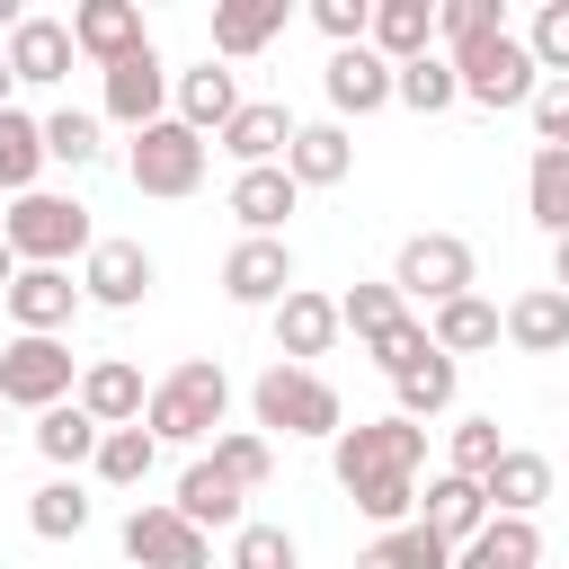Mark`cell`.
<instances>
[{
  "mask_svg": "<svg viewBox=\"0 0 569 569\" xmlns=\"http://www.w3.org/2000/svg\"><path fill=\"white\" fill-rule=\"evenodd\" d=\"M329 471L356 498V516L373 533H400L418 516V471H427V427L409 418H356L329 436Z\"/></svg>",
  "mask_w": 569,
  "mask_h": 569,
  "instance_id": "cell-1",
  "label": "cell"
},
{
  "mask_svg": "<svg viewBox=\"0 0 569 569\" xmlns=\"http://www.w3.org/2000/svg\"><path fill=\"white\" fill-rule=\"evenodd\" d=\"M249 427L267 445H329L347 427V400H338V382L320 365H267L249 382Z\"/></svg>",
  "mask_w": 569,
  "mask_h": 569,
  "instance_id": "cell-2",
  "label": "cell"
},
{
  "mask_svg": "<svg viewBox=\"0 0 569 569\" xmlns=\"http://www.w3.org/2000/svg\"><path fill=\"white\" fill-rule=\"evenodd\" d=\"M142 427H151V445H213L231 427V373H222V356L169 365L151 382V400H142Z\"/></svg>",
  "mask_w": 569,
  "mask_h": 569,
  "instance_id": "cell-3",
  "label": "cell"
},
{
  "mask_svg": "<svg viewBox=\"0 0 569 569\" xmlns=\"http://www.w3.org/2000/svg\"><path fill=\"white\" fill-rule=\"evenodd\" d=\"M0 240H9L18 267H71V258L98 249V222H89V204L71 187H27V196H9Z\"/></svg>",
  "mask_w": 569,
  "mask_h": 569,
  "instance_id": "cell-4",
  "label": "cell"
},
{
  "mask_svg": "<svg viewBox=\"0 0 569 569\" xmlns=\"http://www.w3.org/2000/svg\"><path fill=\"white\" fill-rule=\"evenodd\" d=\"M445 62H453V80H462V107H480V116H516V107H533V89H542V71H533V53H525L516 27H480V36L453 44Z\"/></svg>",
  "mask_w": 569,
  "mask_h": 569,
  "instance_id": "cell-5",
  "label": "cell"
},
{
  "mask_svg": "<svg viewBox=\"0 0 569 569\" xmlns=\"http://www.w3.org/2000/svg\"><path fill=\"white\" fill-rule=\"evenodd\" d=\"M204 160H213V142H204V133H187L178 116H160V124H142V133H124V178H133V196L187 204V196L204 187Z\"/></svg>",
  "mask_w": 569,
  "mask_h": 569,
  "instance_id": "cell-6",
  "label": "cell"
},
{
  "mask_svg": "<svg viewBox=\"0 0 569 569\" xmlns=\"http://www.w3.org/2000/svg\"><path fill=\"white\" fill-rule=\"evenodd\" d=\"M391 293L400 302H453V293H480V258L462 231H409L400 258H391Z\"/></svg>",
  "mask_w": 569,
  "mask_h": 569,
  "instance_id": "cell-7",
  "label": "cell"
},
{
  "mask_svg": "<svg viewBox=\"0 0 569 569\" xmlns=\"http://www.w3.org/2000/svg\"><path fill=\"white\" fill-rule=\"evenodd\" d=\"M71 382H80V356H71V338H18L9 329V347H0V409H62L71 400Z\"/></svg>",
  "mask_w": 569,
  "mask_h": 569,
  "instance_id": "cell-8",
  "label": "cell"
},
{
  "mask_svg": "<svg viewBox=\"0 0 569 569\" xmlns=\"http://www.w3.org/2000/svg\"><path fill=\"white\" fill-rule=\"evenodd\" d=\"M116 542H124V569H213V533H196V525H187L169 498L124 507Z\"/></svg>",
  "mask_w": 569,
  "mask_h": 569,
  "instance_id": "cell-9",
  "label": "cell"
},
{
  "mask_svg": "<svg viewBox=\"0 0 569 569\" xmlns=\"http://www.w3.org/2000/svg\"><path fill=\"white\" fill-rule=\"evenodd\" d=\"M160 116H169V62H160V44H142V53H124V62L98 71V124L142 133Z\"/></svg>",
  "mask_w": 569,
  "mask_h": 569,
  "instance_id": "cell-10",
  "label": "cell"
},
{
  "mask_svg": "<svg viewBox=\"0 0 569 569\" xmlns=\"http://www.w3.org/2000/svg\"><path fill=\"white\" fill-rule=\"evenodd\" d=\"M0 311H9L18 338H62L89 302H80V276H71V267H18L9 293H0Z\"/></svg>",
  "mask_w": 569,
  "mask_h": 569,
  "instance_id": "cell-11",
  "label": "cell"
},
{
  "mask_svg": "<svg viewBox=\"0 0 569 569\" xmlns=\"http://www.w3.org/2000/svg\"><path fill=\"white\" fill-rule=\"evenodd\" d=\"M151 284H160V267H151V249H142V240L98 231V249L80 258V302H89V311H133Z\"/></svg>",
  "mask_w": 569,
  "mask_h": 569,
  "instance_id": "cell-12",
  "label": "cell"
},
{
  "mask_svg": "<svg viewBox=\"0 0 569 569\" xmlns=\"http://www.w3.org/2000/svg\"><path fill=\"white\" fill-rule=\"evenodd\" d=\"M320 98H329V116L356 133L365 116H382V107H391V62H382L373 44H338V53L320 62Z\"/></svg>",
  "mask_w": 569,
  "mask_h": 569,
  "instance_id": "cell-13",
  "label": "cell"
},
{
  "mask_svg": "<svg viewBox=\"0 0 569 569\" xmlns=\"http://www.w3.org/2000/svg\"><path fill=\"white\" fill-rule=\"evenodd\" d=\"M169 116H178L187 133H204V142H213V133L240 116V71H231V62H213V53H204V62H187V71H169Z\"/></svg>",
  "mask_w": 569,
  "mask_h": 569,
  "instance_id": "cell-14",
  "label": "cell"
},
{
  "mask_svg": "<svg viewBox=\"0 0 569 569\" xmlns=\"http://www.w3.org/2000/svg\"><path fill=\"white\" fill-rule=\"evenodd\" d=\"M293 284H302V276H293V240H231V258H222V293H231L240 311H276Z\"/></svg>",
  "mask_w": 569,
  "mask_h": 569,
  "instance_id": "cell-15",
  "label": "cell"
},
{
  "mask_svg": "<svg viewBox=\"0 0 569 569\" xmlns=\"http://www.w3.org/2000/svg\"><path fill=\"white\" fill-rule=\"evenodd\" d=\"M267 329H276V365H311V356H329L347 329H338V293H320V284H293L276 311H267Z\"/></svg>",
  "mask_w": 569,
  "mask_h": 569,
  "instance_id": "cell-16",
  "label": "cell"
},
{
  "mask_svg": "<svg viewBox=\"0 0 569 569\" xmlns=\"http://www.w3.org/2000/svg\"><path fill=\"white\" fill-rule=\"evenodd\" d=\"M231 222H240V240H284V222L302 213V187L284 178V160L276 169H231Z\"/></svg>",
  "mask_w": 569,
  "mask_h": 569,
  "instance_id": "cell-17",
  "label": "cell"
},
{
  "mask_svg": "<svg viewBox=\"0 0 569 569\" xmlns=\"http://www.w3.org/2000/svg\"><path fill=\"white\" fill-rule=\"evenodd\" d=\"M71 400H80L98 427H142V400H151V382H142V365H133V356H80V382H71Z\"/></svg>",
  "mask_w": 569,
  "mask_h": 569,
  "instance_id": "cell-18",
  "label": "cell"
},
{
  "mask_svg": "<svg viewBox=\"0 0 569 569\" xmlns=\"http://www.w3.org/2000/svg\"><path fill=\"white\" fill-rule=\"evenodd\" d=\"M169 507H178L196 533H240V525H249V489H240L231 471H213V453H196V462L178 471Z\"/></svg>",
  "mask_w": 569,
  "mask_h": 569,
  "instance_id": "cell-19",
  "label": "cell"
},
{
  "mask_svg": "<svg viewBox=\"0 0 569 569\" xmlns=\"http://www.w3.org/2000/svg\"><path fill=\"white\" fill-rule=\"evenodd\" d=\"M151 44V27H142V0H80L71 9V53L80 62H124V53H142Z\"/></svg>",
  "mask_w": 569,
  "mask_h": 569,
  "instance_id": "cell-20",
  "label": "cell"
},
{
  "mask_svg": "<svg viewBox=\"0 0 569 569\" xmlns=\"http://www.w3.org/2000/svg\"><path fill=\"white\" fill-rule=\"evenodd\" d=\"M0 53H9V80H18V89H62L71 62H80V53H71V18H36V9L18 18V36H9Z\"/></svg>",
  "mask_w": 569,
  "mask_h": 569,
  "instance_id": "cell-21",
  "label": "cell"
},
{
  "mask_svg": "<svg viewBox=\"0 0 569 569\" xmlns=\"http://www.w3.org/2000/svg\"><path fill=\"white\" fill-rule=\"evenodd\" d=\"M293 124H302V116H284V98H240V116L213 133V151H222L231 169H276L284 142H293Z\"/></svg>",
  "mask_w": 569,
  "mask_h": 569,
  "instance_id": "cell-22",
  "label": "cell"
},
{
  "mask_svg": "<svg viewBox=\"0 0 569 569\" xmlns=\"http://www.w3.org/2000/svg\"><path fill=\"white\" fill-rule=\"evenodd\" d=\"M284 178L311 196V187H347L356 178V133L338 124V116H311V124H293V142H284Z\"/></svg>",
  "mask_w": 569,
  "mask_h": 569,
  "instance_id": "cell-23",
  "label": "cell"
},
{
  "mask_svg": "<svg viewBox=\"0 0 569 569\" xmlns=\"http://www.w3.org/2000/svg\"><path fill=\"white\" fill-rule=\"evenodd\" d=\"M498 329H507L516 356H569V293H560V284H525V293L498 311Z\"/></svg>",
  "mask_w": 569,
  "mask_h": 569,
  "instance_id": "cell-24",
  "label": "cell"
},
{
  "mask_svg": "<svg viewBox=\"0 0 569 569\" xmlns=\"http://www.w3.org/2000/svg\"><path fill=\"white\" fill-rule=\"evenodd\" d=\"M498 338H507V329H498V302H489V293H453V302L427 311V347L453 356V365H462V356H489Z\"/></svg>",
  "mask_w": 569,
  "mask_h": 569,
  "instance_id": "cell-25",
  "label": "cell"
},
{
  "mask_svg": "<svg viewBox=\"0 0 569 569\" xmlns=\"http://www.w3.org/2000/svg\"><path fill=\"white\" fill-rule=\"evenodd\" d=\"M480 498H489V516H542V507H551V453L507 445V453H498V471L480 480Z\"/></svg>",
  "mask_w": 569,
  "mask_h": 569,
  "instance_id": "cell-26",
  "label": "cell"
},
{
  "mask_svg": "<svg viewBox=\"0 0 569 569\" xmlns=\"http://www.w3.org/2000/svg\"><path fill=\"white\" fill-rule=\"evenodd\" d=\"M365 44H373L391 71H400V62H418V53H436V0H373Z\"/></svg>",
  "mask_w": 569,
  "mask_h": 569,
  "instance_id": "cell-27",
  "label": "cell"
},
{
  "mask_svg": "<svg viewBox=\"0 0 569 569\" xmlns=\"http://www.w3.org/2000/svg\"><path fill=\"white\" fill-rule=\"evenodd\" d=\"M418 525L436 533V542H471L480 525H489V498H480V480H453V471H436L427 489H418Z\"/></svg>",
  "mask_w": 569,
  "mask_h": 569,
  "instance_id": "cell-28",
  "label": "cell"
},
{
  "mask_svg": "<svg viewBox=\"0 0 569 569\" xmlns=\"http://www.w3.org/2000/svg\"><path fill=\"white\" fill-rule=\"evenodd\" d=\"M284 0H222L213 9V62H249V53H267L276 36H284Z\"/></svg>",
  "mask_w": 569,
  "mask_h": 569,
  "instance_id": "cell-29",
  "label": "cell"
},
{
  "mask_svg": "<svg viewBox=\"0 0 569 569\" xmlns=\"http://www.w3.org/2000/svg\"><path fill=\"white\" fill-rule=\"evenodd\" d=\"M453 569H542V525H533V516H489V525L453 551Z\"/></svg>",
  "mask_w": 569,
  "mask_h": 569,
  "instance_id": "cell-30",
  "label": "cell"
},
{
  "mask_svg": "<svg viewBox=\"0 0 569 569\" xmlns=\"http://www.w3.org/2000/svg\"><path fill=\"white\" fill-rule=\"evenodd\" d=\"M89 516H98V498H89L71 471H53L44 489H27V533H36V542H80Z\"/></svg>",
  "mask_w": 569,
  "mask_h": 569,
  "instance_id": "cell-31",
  "label": "cell"
},
{
  "mask_svg": "<svg viewBox=\"0 0 569 569\" xmlns=\"http://www.w3.org/2000/svg\"><path fill=\"white\" fill-rule=\"evenodd\" d=\"M98 436H107V427H98L80 400H62V409H44V418H36V453H44L53 471H71V480L98 462Z\"/></svg>",
  "mask_w": 569,
  "mask_h": 569,
  "instance_id": "cell-32",
  "label": "cell"
},
{
  "mask_svg": "<svg viewBox=\"0 0 569 569\" xmlns=\"http://www.w3.org/2000/svg\"><path fill=\"white\" fill-rule=\"evenodd\" d=\"M453 391H462V365H453V356H418V365L391 382V400H400L391 418L427 427V418H445V409H453Z\"/></svg>",
  "mask_w": 569,
  "mask_h": 569,
  "instance_id": "cell-33",
  "label": "cell"
},
{
  "mask_svg": "<svg viewBox=\"0 0 569 569\" xmlns=\"http://www.w3.org/2000/svg\"><path fill=\"white\" fill-rule=\"evenodd\" d=\"M27 187H44V116L0 107V196H27Z\"/></svg>",
  "mask_w": 569,
  "mask_h": 569,
  "instance_id": "cell-34",
  "label": "cell"
},
{
  "mask_svg": "<svg viewBox=\"0 0 569 569\" xmlns=\"http://www.w3.org/2000/svg\"><path fill=\"white\" fill-rule=\"evenodd\" d=\"M391 107H409V116H453V107H462V80H453V62H445V53H418V62H400V71H391Z\"/></svg>",
  "mask_w": 569,
  "mask_h": 569,
  "instance_id": "cell-35",
  "label": "cell"
},
{
  "mask_svg": "<svg viewBox=\"0 0 569 569\" xmlns=\"http://www.w3.org/2000/svg\"><path fill=\"white\" fill-rule=\"evenodd\" d=\"M151 471H160L151 427H107V436H98V462H89V480H98V489H142Z\"/></svg>",
  "mask_w": 569,
  "mask_h": 569,
  "instance_id": "cell-36",
  "label": "cell"
},
{
  "mask_svg": "<svg viewBox=\"0 0 569 569\" xmlns=\"http://www.w3.org/2000/svg\"><path fill=\"white\" fill-rule=\"evenodd\" d=\"M107 160V124L89 107H53L44 116V169H98Z\"/></svg>",
  "mask_w": 569,
  "mask_h": 569,
  "instance_id": "cell-37",
  "label": "cell"
},
{
  "mask_svg": "<svg viewBox=\"0 0 569 569\" xmlns=\"http://www.w3.org/2000/svg\"><path fill=\"white\" fill-rule=\"evenodd\" d=\"M525 213L551 240H569V151H542L533 142V160H525Z\"/></svg>",
  "mask_w": 569,
  "mask_h": 569,
  "instance_id": "cell-38",
  "label": "cell"
},
{
  "mask_svg": "<svg viewBox=\"0 0 569 569\" xmlns=\"http://www.w3.org/2000/svg\"><path fill=\"white\" fill-rule=\"evenodd\" d=\"M356 569H453V542H436V533L409 516L400 533H373V542L356 551Z\"/></svg>",
  "mask_w": 569,
  "mask_h": 569,
  "instance_id": "cell-39",
  "label": "cell"
},
{
  "mask_svg": "<svg viewBox=\"0 0 569 569\" xmlns=\"http://www.w3.org/2000/svg\"><path fill=\"white\" fill-rule=\"evenodd\" d=\"M498 453H507L498 418H453V427H445V471H453V480H489Z\"/></svg>",
  "mask_w": 569,
  "mask_h": 569,
  "instance_id": "cell-40",
  "label": "cell"
},
{
  "mask_svg": "<svg viewBox=\"0 0 569 569\" xmlns=\"http://www.w3.org/2000/svg\"><path fill=\"white\" fill-rule=\"evenodd\" d=\"M213 471H231V480L258 498V489L276 480V445H267L258 427H222V436H213Z\"/></svg>",
  "mask_w": 569,
  "mask_h": 569,
  "instance_id": "cell-41",
  "label": "cell"
},
{
  "mask_svg": "<svg viewBox=\"0 0 569 569\" xmlns=\"http://www.w3.org/2000/svg\"><path fill=\"white\" fill-rule=\"evenodd\" d=\"M222 569H302V542H293L284 525L249 516V525L231 533V560H222Z\"/></svg>",
  "mask_w": 569,
  "mask_h": 569,
  "instance_id": "cell-42",
  "label": "cell"
},
{
  "mask_svg": "<svg viewBox=\"0 0 569 569\" xmlns=\"http://www.w3.org/2000/svg\"><path fill=\"white\" fill-rule=\"evenodd\" d=\"M516 36H525V53H533V71H542V80H569V0H542Z\"/></svg>",
  "mask_w": 569,
  "mask_h": 569,
  "instance_id": "cell-43",
  "label": "cell"
},
{
  "mask_svg": "<svg viewBox=\"0 0 569 569\" xmlns=\"http://www.w3.org/2000/svg\"><path fill=\"white\" fill-rule=\"evenodd\" d=\"M400 311H409V302H400V293H391V276H382V284H365V276H356V284H347V293H338V329H356V347H365V338H373V329H391V320H400Z\"/></svg>",
  "mask_w": 569,
  "mask_h": 569,
  "instance_id": "cell-44",
  "label": "cell"
},
{
  "mask_svg": "<svg viewBox=\"0 0 569 569\" xmlns=\"http://www.w3.org/2000/svg\"><path fill=\"white\" fill-rule=\"evenodd\" d=\"M365 356H373V365L400 382V373H409L418 356H436V347H427V320H418V311H400L391 329H373V338H365Z\"/></svg>",
  "mask_w": 569,
  "mask_h": 569,
  "instance_id": "cell-45",
  "label": "cell"
},
{
  "mask_svg": "<svg viewBox=\"0 0 569 569\" xmlns=\"http://www.w3.org/2000/svg\"><path fill=\"white\" fill-rule=\"evenodd\" d=\"M480 27H507V9H498V0H436V53L471 44Z\"/></svg>",
  "mask_w": 569,
  "mask_h": 569,
  "instance_id": "cell-46",
  "label": "cell"
},
{
  "mask_svg": "<svg viewBox=\"0 0 569 569\" xmlns=\"http://www.w3.org/2000/svg\"><path fill=\"white\" fill-rule=\"evenodd\" d=\"M525 124H533V142H542V151H569V80H542V89H533V107H525Z\"/></svg>",
  "mask_w": 569,
  "mask_h": 569,
  "instance_id": "cell-47",
  "label": "cell"
},
{
  "mask_svg": "<svg viewBox=\"0 0 569 569\" xmlns=\"http://www.w3.org/2000/svg\"><path fill=\"white\" fill-rule=\"evenodd\" d=\"M365 18H373V0H311V27L329 36V53L338 44H365Z\"/></svg>",
  "mask_w": 569,
  "mask_h": 569,
  "instance_id": "cell-48",
  "label": "cell"
},
{
  "mask_svg": "<svg viewBox=\"0 0 569 569\" xmlns=\"http://www.w3.org/2000/svg\"><path fill=\"white\" fill-rule=\"evenodd\" d=\"M551 284L569 293V240H551Z\"/></svg>",
  "mask_w": 569,
  "mask_h": 569,
  "instance_id": "cell-49",
  "label": "cell"
},
{
  "mask_svg": "<svg viewBox=\"0 0 569 569\" xmlns=\"http://www.w3.org/2000/svg\"><path fill=\"white\" fill-rule=\"evenodd\" d=\"M9 276H18V258H9V240H0V293H9Z\"/></svg>",
  "mask_w": 569,
  "mask_h": 569,
  "instance_id": "cell-50",
  "label": "cell"
},
{
  "mask_svg": "<svg viewBox=\"0 0 569 569\" xmlns=\"http://www.w3.org/2000/svg\"><path fill=\"white\" fill-rule=\"evenodd\" d=\"M9 89H18V80H9V53H0V107H18V98H9Z\"/></svg>",
  "mask_w": 569,
  "mask_h": 569,
  "instance_id": "cell-51",
  "label": "cell"
},
{
  "mask_svg": "<svg viewBox=\"0 0 569 569\" xmlns=\"http://www.w3.org/2000/svg\"><path fill=\"white\" fill-rule=\"evenodd\" d=\"M0 418H9V409H0Z\"/></svg>",
  "mask_w": 569,
  "mask_h": 569,
  "instance_id": "cell-52",
  "label": "cell"
}]
</instances>
